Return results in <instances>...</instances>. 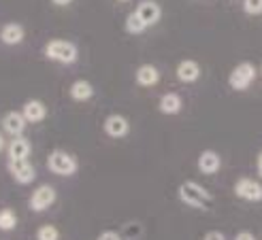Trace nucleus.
I'll use <instances>...</instances> for the list:
<instances>
[{
    "label": "nucleus",
    "mask_w": 262,
    "mask_h": 240,
    "mask_svg": "<svg viewBox=\"0 0 262 240\" xmlns=\"http://www.w3.org/2000/svg\"><path fill=\"white\" fill-rule=\"evenodd\" d=\"M43 53H45V58L60 62V64H73V62H77V58H79L77 47L71 41H64V38H54V41H49L45 45Z\"/></svg>",
    "instance_id": "obj_1"
},
{
    "label": "nucleus",
    "mask_w": 262,
    "mask_h": 240,
    "mask_svg": "<svg viewBox=\"0 0 262 240\" xmlns=\"http://www.w3.org/2000/svg\"><path fill=\"white\" fill-rule=\"evenodd\" d=\"M179 198H181L183 204H188V206H192V208H205L207 202H211V194H209L207 189H203V185L194 183V181L181 183Z\"/></svg>",
    "instance_id": "obj_2"
},
{
    "label": "nucleus",
    "mask_w": 262,
    "mask_h": 240,
    "mask_svg": "<svg viewBox=\"0 0 262 240\" xmlns=\"http://www.w3.org/2000/svg\"><path fill=\"white\" fill-rule=\"evenodd\" d=\"M47 168L58 177H73L77 172V159L67 151L56 149L47 157Z\"/></svg>",
    "instance_id": "obj_3"
},
{
    "label": "nucleus",
    "mask_w": 262,
    "mask_h": 240,
    "mask_svg": "<svg viewBox=\"0 0 262 240\" xmlns=\"http://www.w3.org/2000/svg\"><path fill=\"white\" fill-rule=\"evenodd\" d=\"M7 170L19 185H30L36 179V168L32 166L30 159H9Z\"/></svg>",
    "instance_id": "obj_4"
},
{
    "label": "nucleus",
    "mask_w": 262,
    "mask_h": 240,
    "mask_svg": "<svg viewBox=\"0 0 262 240\" xmlns=\"http://www.w3.org/2000/svg\"><path fill=\"white\" fill-rule=\"evenodd\" d=\"M254 79H256V66L250 64V62H243V64H239L237 68L230 73L228 83H230L232 89L241 91V89H247V87H250V83L254 81Z\"/></svg>",
    "instance_id": "obj_5"
},
{
    "label": "nucleus",
    "mask_w": 262,
    "mask_h": 240,
    "mask_svg": "<svg viewBox=\"0 0 262 240\" xmlns=\"http://www.w3.org/2000/svg\"><path fill=\"white\" fill-rule=\"evenodd\" d=\"M56 202V189L51 187V185H41V187H36L30 196V210L34 212H43L47 210L51 204Z\"/></svg>",
    "instance_id": "obj_6"
},
{
    "label": "nucleus",
    "mask_w": 262,
    "mask_h": 240,
    "mask_svg": "<svg viewBox=\"0 0 262 240\" xmlns=\"http://www.w3.org/2000/svg\"><path fill=\"white\" fill-rule=\"evenodd\" d=\"M234 194L243 200H250V202H258L262 200V185L252 179H241L234 185Z\"/></svg>",
    "instance_id": "obj_7"
},
{
    "label": "nucleus",
    "mask_w": 262,
    "mask_h": 240,
    "mask_svg": "<svg viewBox=\"0 0 262 240\" xmlns=\"http://www.w3.org/2000/svg\"><path fill=\"white\" fill-rule=\"evenodd\" d=\"M26 126H28V122H26L24 113H19V111H9L3 117V130L9 136H21Z\"/></svg>",
    "instance_id": "obj_8"
},
{
    "label": "nucleus",
    "mask_w": 262,
    "mask_h": 240,
    "mask_svg": "<svg viewBox=\"0 0 262 240\" xmlns=\"http://www.w3.org/2000/svg\"><path fill=\"white\" fill-rule=\"evenodd\" d=\"M135 13L137 15L145 21V26L149 28V26H154V23H158L160 21V17H162V9H160V5L158 3H154V0H143V3L135 9Z\"/></svg>",
    "instance_id": "obj_9"
},
{
    "label": "nucleus",
    "mask_w": 262,
    "mask_h": 240,
    "mask_svg": "<svg viewBox=\"0 0 262 240\" xmlns=\"http://www.w3.org/2000/svg\"><path fill=\"white\" fill-rule=\"evenodd\" d=\"M104 132L111 138H124L130 132V124L124 115H109L104 119Z\"/></svg>",
    "instance_id": "obj_10"
},
{
    "label": "nucleus",
    "mask_w": 262,
    "mask_h": 240,
    "mask_svg": "<svg viewBox=\"0 0 262 240\" xmlns=\"http://www.w3.org/2000/svg\"><path fill=\"white\" fill-rule=\"evenodd\" d=\"M32 151V145L26 136H13V140L7 147L9 159H28Z\"/></svg>",
    "instance_id": "obj_11"
},
{
    "label": "nucleus",
    "mask_w": 262,
    "mask_h": 240,
    "mask_svg": "<svg viewBox=\"0 0 262 240\" xmlns=\"http://www.w3.org/2000/svg\"><path fill=\"white\" fill-rule=\"evenodd\" d=\"M21 113H24V117H26V122L28 124H41L43 119L47 117V106L41 100H28L24 104Z\"/></svg>",
    "instance_id": "obj_12"
},
{
    "label": "nucleus",
    "mask_w": 262,
    "mask_h": 240,
    "mask_svg": "<svg viewBox=\"0 0 262 240\" xmlns=\"http://www.w3.org/2000/svg\"><path fill=\"white\" fill-rule=\"evenodd\" d=\"M177 77H179V81H183V83H194L196 79L201 77V66L196 64L194 60H183L177 66Z\"/></svg>",
    "instance_id": "obj_13"
},
{
    "label": "nucleus",
    "mask_w": 262,
    "mask_h": 240,
    "mask_svg": "<svg viewBox=\"0 0 262 240\" xmlns=\"http://www.w3.org/2000/svg\"><path fill=\"white\" fill-rule=\"evenodd\" d=\"M220 164H222V159L215 151H203L199 157V170L203 175H215L220 170Z\"/></svg>",
    "instance_id": "obj_14"
},
{
    "label": "nucleus",
    "mask_w": 262,
    "mask_h": 240,
    "mask_svg": "<svg viewBox=\"0 0 262 240\" xmlns=\"http://www.w3.org/2000/svg\"><path fill=\"white\" fill-rule=\"evenodd\" d=\"M158 79H160V73H158V68H156V66H151V64L139 66V70H137V83H139V85L151 87V85L158 83Z\"/></svg>",
    "instance_id": "obj_15"
},
{
    "label": "nucleus",
    "mask_w": 262,
    "mask_h": 240,
    "mask_svg": "<svg viewBox=\"0 0 262 240\" xmlns=\"http://www.w3.org/2000/svg\"><path fill=\"white\" fill-rule=\"evenodd\" d=\"M24 28L19 23H7L3 30H0V41L5 45H19L24 41Z\"/></svg>",
    "instance_id": "obj_16"
},
{
    "label": "nucleus",
    "mask_w": 262,
    "mask_h": 240,
    "mask_svg": "<svg viewBox=\"0 0 262 240\" xmlns=\"http://www.w3.org/2000/svg\"><path fill=\"white\" fill-rule=\"evenodd\" d=\"M92 96H94V85H92L90 81H85V79H79V81H75L71 85V98L77 100V102H85L90 100Z\"/></svg>",
    "instance_id": "obj_17"
},
{
    "label": "nucleus",
    "mask_w": 262,
    "mask_h": 240,
    "mask_svg": "<svg viewBox=\"0 0 262 240\" xmlns=\"http://www.w3.org/2000/svg\"><path fill=\"white\" fill-rule=\"evenodd\" d=\"M158 106H160V111L164 115H175V113L181 111V98L177 94H173V91H168V94H164L160 98V104Z\"/></svg>",
    "instance_id": "obj_18"
},
{
    "label": "nucleus",
    "mask_w": 262,
    "mask_h": 240,
    "mask_svg": "<svg viewBox=\"0 0 262 240\" xmlns=\"http://www.w3.org/2000/svg\"><path fill=\"white\" fill-rule=\"evenodd\" d=\"M17 228V215L13 208H3L0 210V230L3 232H11Z\"/></svg>",
    "instance_id": "obj_19"
},
{
    "label": "nucleus",
    "mask_w": 262,
    "mask_h": 240,
    "mask_svg": "<svg viewBox=\"0 0 262 240\" xmlns=\"http://www.w3.org/2000/svg\"><path fill=\"white\" fill-rule=\"evenodd\" d=\"M145 28H147L145 21H143L135 11L126 17V32H128V34H141V32H145Z\"/></svg>",
    "instance_id": "obj_20"
},
{
    "label": "nucleus",
    "mask_w": 262,
    "mask_h": 240,
    "mask_svg": "<svg viewBox=\"0 0 262 240\" xmlns=\"http://www.w3.org/2000/svg\"><path fill=\"white\" fill-rule=\"evenodd\" d=\"M60 238V232L54 228V225H41L36 232V240H58Z\"/></svg>",
    "instance_id": "obj_21"
},
{
    "label": "nucleus",
    "mask_w": 262,
    "mask_h": 240,
    "mask_svg": "<svg viewBox=\"0 0 262 240\" xmlns=\"http://www.w3.org/2000/svg\"><path fill=\"white\" fill-rule=\"evenodd\" d=\"M243 9L250 15H260L262 13V0H243Z\"/></svg>",
    "instance_id": "obj_22"
},
{
    "label": "nucleus",
    "mask_w": 262,
    "mask_h": 240,
    "mask_svg": "<svg viewBox=\"0 0 262 240\" xmlns=\"http://www.w3.org/2000/svg\"><path fill=\"white\" fill-rule=\"evenodd\" d=\"M96 240H122V236L117 234V232H113V230H109V232H102Z\"/></svg>",
    "instance_id": "obj_23"
},
{
    "label": "nucleus",
    "mask_w": 262,
    "mask_h": 240,
    "mask_svg": "<svg viewBox=\"0 0 262 240\" xmlns=\"http://www.w3.org/2000/svg\"><path fill=\"white\" fill-rule=\"evenodd\" d=\"M203 240H226V236L222 232H217V230H213V232H207Z\"/></svg>",
    "instance_id": "obj_24"
},
{
    "label": "nucleus",
    "mask_w": 262,
    "mask_h": 240,
    "mask_svg": "<svg viewBox=\"0 0 262 240\" xmlns=\"http://www.w3.org/2000/svg\"><path fill=\"white\" fill-rule=\"evenodd\" d=\"M234 240H256V238H254V234H250V232H239L237 236H234Z\"/></svg>",
    "instance_id": "obj_25"
},
{
    "label": "nucleus",
    "mask_w": 262,
    "mask_h": 240,
    "mask_svg": "<svg viewBox=\"0 0 262 240\" xmlns=\"http://www.w3.org/2000/svg\"><path fill=\"white\" fill-rule=\"evenodd\" d=\"M54 5H58V7H67V5H71L73 0H51Z\"/></svg>",
    "instance_id": "obj_26"
},
{
    "label": "nucleus",
    "mask_w": 262,
    "mask_h": 240,
    "mask_svg": "<svg viewBox=\"0 0 262 240\" xmlns=\"http://www.w3.org/2000/svg\"><path fill=\"white\" fill-rule=\"evenodd\" d=\"M7 147V142H5V136H3V132H0V151H3Z\"/></svg>",
    "instance_id": "obj_27"
},
{
    "label": "nucleus",
    "mask_w": 262,
    "mask_h": 240,
    "mask_svg": "<svg viewBox=\"0 0 262 240\" xmlns=\"http://www.w3.org/2000/svg\"><path fill=\"white\" fill-rule=\"evenodd\" d=\"M258 172H260V177H262V153H260V157H258Z\"/></svg>",
    "instance_id": "obj_28"
},
{
    "label": "nucleus",
    "mask_w": 262,
    "mask_h": 240,
    "mask_svg": "<svg viewBox=\"0 0 262 240\" xmlns=\"http://www.w3.org/2000/svg\"><path fill=\"white\" fill-rule=\"evenodd\" d=\"M122 3H126V0H122Z\"/></svg>",
    "instance_id": "obj_29"
},
{
    "label": "nucleus",
    "mask_w": 262,
    "mask_h": 240,
    "mask_svg": "<svg viewBox=\"0 0 262 240\" xmlns=\"http://www.w3.org/2000/svg\"><path fill=\"white\" fill-rule=\"evenodd\" d=\"M260 70H262V68H260Z\"/></svg>",
    "instance_id": "obj_30"
}]
</instances>
